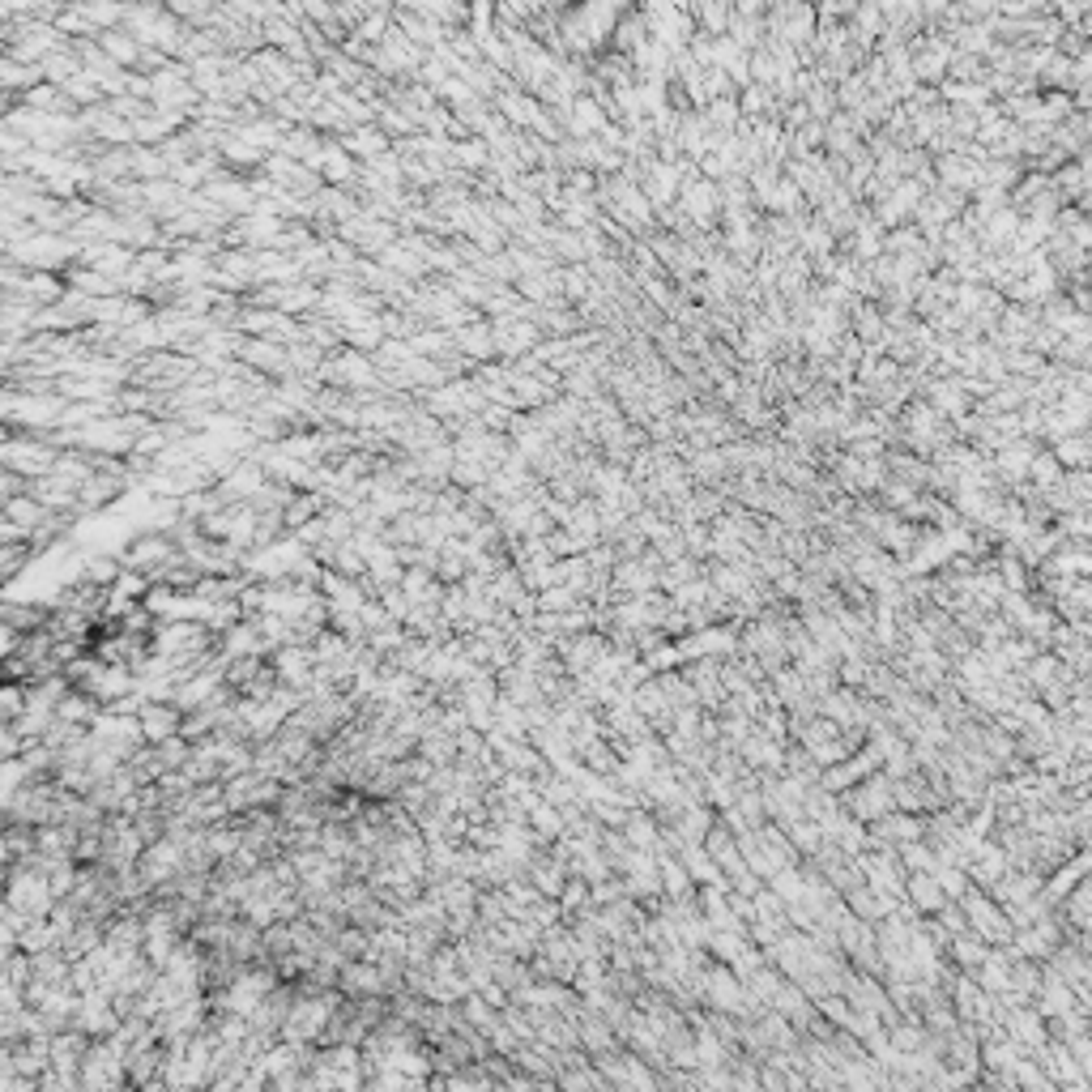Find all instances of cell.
Here are the masks:
<instances>
[{"mask_svg":"<svg viewBox=\"0 0 1092 1092\" xmlns=\"http://www.w3.org/2000/svg\"><path fill=\"white\" fill-rule=\"evenodd\" d=\"M337 142H342L346 150L359 158V163H372V158H380V154H389V150H393V137L384 133L380 124H354L351 133H342Z\"/></svg>","mask_w":1092,"mask_h":1092,"instance_id":"obj_1","label":"cell"},{"mask_svg":"<svg viewBox=\"0 0 1092 1092\" xmlns=\"http://www.w3.org/2000/svg\"><path fill=\"white\" fill-rule=\"evenodd\" d=\"M0 77H5V91H9V94H26V91H35L39 82H47L43 65H26V61H17V56H5V65H0Z\"/></svg>","mask_w":1092,"mask_h":1092,"instance_id":"obj_2","label":"cell"}]
</instances>
